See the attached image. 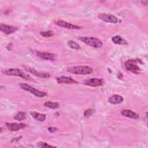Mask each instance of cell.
Here are the masks:
<instances>
[{
  "mask_svg": "<svg viewBox=\"0 0 148 148\" xmlns=\"http://www.w3.org/2000/svg\"><path fill=\"white\" fill-rule=\"evenodd\" d=\"M5 124L8 129L12 131H17L27 127L25 124L21 123H6Z\"/></svg>",
  "mask_w": 148,
  "mask_h": 148,
  "instance_id": "7c38bea8",
  "label": "cell"
},
{
  "mask_svg": "<svg viewBox=\"0 0 148 148\" xmlns=\"http://www.w3.org/2000/svg\"><path fill=\"white\" fill-rule=\"evenodd\" d=\"M112 40L114 44L121 45H127V40H125L124 38H123L121 36H119V35H116V36H113L112 38Z\"/></svg>",
  "mask_w": 148,
  "mask_h": 148,
  "instance_id": "e0dca14e",
  "label": "cell"
},
{
  "mask_svg": "<svg viewBox=\"0 0 148 148\" xmlns=\"http://www.w3.org/2000/svg\"><path fill=\"white\" fill-rule=\"evenodd\" d=\"M2 73L4 75L6 76H19L25 80H31V77L28 73L24 72L23 70L19 68H8L3 69Z\"/></svg>",
  "mask_w": 148,
  "mask_h": 148,
  "instance_id": "6da1fadb",
  "label": "cell"
},
{
  "mask_svg": "<svg viewBox=\"0 0 148 148\" xmlns=\"http://www.w3.org/2000/svg\"><path fill=\"white\" fill-rule=\"evenodd\" d=\"M43 105L49 109H56L60 108V104L57 102H54L51 101H46L44 103Z\"/></svg>",
  "mask_w": 148,
  "mask_h": 148,
  "instance_id": "ac0fdd59",
  "label": "cell"
},
{
  "mask_svg": "<svg viewBox=\"0 0 148 148\" xmlns=\"http://www.w3.org/2000/svg\"><path fill=\"white\" fill-rule=\"evenodd\" d=\"M124 98L122 96L118 94H113L109 97L108 101L109 103L113 105L119 104L123 102Z\"/></svg>",
  "mask_w": 148,
  "mask_h": 148,
  "instance_id": "5bb4252c",
  "label": "cell"
},
{
  "mask_svg": "<svg viewBox=\"0 0 148 148\" xmlns=\"http://www.w3.org/2000/svg\"><path fill=\"white\" fill-rule=\"evenodd\" d=\"M19 86L21 89L34 95L35 96L39 97V98H43L47 95L46 92H45L44 91H40L38 89H36L34 87L31 86L30 85H29L27 83H19Z\"/></svg>",
  "mask_w": 148,
  "mask_h": 148,
  "instance_id": "277c9868",
  "label": "cell"
},
{
  "mask_svg": "<svg viewBox=\"0 0 148 148\" xmlns=\"http://www.w3.org/2000/svg\"><path fill=\"white\" fill-rule=\"evenodd\" d=\"M66 71L75 75H86L91 73L93 72V69L88 66L79 65L68 67L66 68Z\"/></svg>",
  "mask_w": 148,
  "mask_h": 148,
  "instance_id": "7a4b0ae2",
  "label": "cell"
},
{
  "mask_svg": "<svg viewBox=\"0 0 148 148\" xmlns=\"http://www.w3.org/2000/svg\"><path fill=\"white\" fill-rule=\"evenodd\" d=\"M14 119L18 121L24 120L26 119V114L24 112H18L15 116H14Z\"/></svg>",
  "mask_w": 148,
  "mask_h": 148,
  "instance_id": "ffe728a7",
  "label": "cell"
},
{
  "mask_svg": "<svg viewBox=\"0 0 148 148\" xmlns=\"http://www.w3.org/2000/svg\"><path fill=\"white\" fill-rule=\"evenodd\" d=\"M0 29L4 34L6 35H10L16 32L18 29V28L17 27L1 23L0 24Z\"/></svg>",
  "mask_w": 148,
  "mask_h": 148,
  "instance_id": "8fae6325",
  "label": "cell"
},
{
  "mask_svg": "<svg viewBox=\"0 0 148 148\" xmlns=\"http://www.w3.org/2000/svg\"><path fill=\"white\" fill-rule=\"evenodd\" d=\"M36 146L38 147H56L55 146L49 145L47 143H46L44 142H39L36 143Z\"/></svg>",
  "mask_w": 148,
  "mask_h": 148,
  "instance_id": "603a6c76",
  "label": "cell"
},
{
  "mask_svg": "<svg viewBox=\"0 0 148 148\" xmlns=\"http://www.w3.org/2000/svg\"><path fill=\"white\" fill-rule=\"evenodd\" d=\"M98 17L99 20L108 23L116 24L118 22V18L116 16L109 13H99L98 14Z\"/></svg>",
  "mask_w": 148,
  "mask_h": 148,
  "instance_id": "5b68a950",
  "label": "cell"
},
{
  "mask_svg": "<svg viewBox=\"0 0 148 148\" xmlns=\"http://www.w3.org/2000/svg\"><path fill=\"white\" fill-rule=\"evenodd\" d=\"M48 130L50 132H53L54 131H56L57 130V128L55 127H50L48 128Z\"/></svg>",
  "mask_w": 148,
  "mask_h": 148,
  "instance_id": "cb8c5ba5",
  "label": "cell"
},
{
  "mask_svg": "<svg viewBox=\"0 0 148 148\" xmlns=\"http://www.w3.org/2000/svg\"><path fill=\"white\" fill-rule=\"evenodd\" d=\"M80 40L94 48H101L103 46L102 42L98 38L95 37L82 36L79 38Z\"/></svg>",
  "mask_w": 148,
  "mask_h": 148,
  "instance_id": "3957f363",
  "label": "cell"
},
{
  "mask_svg": "<svg viewBox=\"0 0 148 148\" xmlns=\"http://www.w3.org/2000/svg\"><path fill=\"white\" fill-rule=\"evenodd\" d=\"M40 35L45 38H50L54 36V33L51 31H40Z\"/></svg>",
  "mask_w": 148,
  "mask_h": 148,
  "instance_id": "7402d4cb",
  "label": "cell"
},
{
  "mask_svg": "<svg viewBox=\"0 0 148 148\" xmlns=\"http://www.w3.org/2000/svg\"><path fill=\"white\" fill-rule=\"evenodd\" d=\"M95 110L93 109H87L84 110V112L83 113V116L85 117L88 118V117H90L91 116H92L95 113Z\"/></svg>",
  "mask_w": 148,
  "mask_h": 148,
  "instance_id": "44dd1931",
  "label": "cell"
},
{
  "mask_svg": "<svg viewBox=\"0 0 148 148\" xmlns=\"http://www.w3.org/2000/svg\"><path fill=\"white\" fill-rule=\"evenodd\" d=\"M56 81L59 84H77L78 82L69 76H60L56 78Z\"/></svg>",
  "mask_w": 148,
  "mask_h": 148,
  "instance_id": "4fadbf2b",
  "label": "cell"
},
{
  "mask_svg": "<svg viewBox=\"0 0 148 148\" xmlns=\"http://www.w3.org/2000/svg\"><path fill=\"white\" fill-rule=\"evenodd\" d=\"M83 84L90 87H99L103 85L104 80L101 78H88L83 82Z\"/></svg>",
  "mask_w": 148,
  "mask_h": 148,
  "instance_id": "8992f818",
  "label": "cell"
},
{
  "mask_svg": "<svg viewBox=\"0 0 148 148\" xmlns=\"http://www.w3.org/2000/svg\"><path fill=\"white\" fill-rule=\"evenodd\" d=\"M137 62L138 61L135 60H127L124 64V66L126 70L135 73H136L140 71V67L136 64Z\"/></svg>",
  "mask_w": 148,
  "mask_h": 148,
  "instance_id": "ba28073f",
  "label": "cell"
},
{
  "mask_svg": "<svg viewBox=\"0 0 148 148\" xmlns=\"http://www.w3.org/2000/svg\"><path fill=\"white\" fill-rule=\"evenodd\" d=\"M35 54L39 58L45 60H49V61H55L56 59V54L49 53V52H46V51H35Z\"/></svg>",
  "mask_w": 148,
  "mask_h": 148,
  "instance_id": "9c48e42d",
  "label": "cell"
},
{
  "mask_svg": "<svg viewBox=\"0 0 148 148\" xmlns=\"http://www.w3.org/2000/svg\"><path fill=\"white\" fill-rule=\"evenodd\" d=\"M23 67L25 71H28V72L33 74L34 75L38 77H40L42 79H47L50 77V75L48 72L38 71L36 69H35L34 68H32L31 67L27 66H24Z\"/></svg>",
  "mask_w": 148,
  "mask_h": 148,
  "instance_id": "52a82bcc",
  "label": "cell"
},
{
  "mask_svg": "<svg viewBox=\"0 0 148 148\" xmlns=\"http://www.w3.org/2000/svg\"><path fill=\"white\" fill-rule=\"evenodd\" d=\"M29 113L35 120L40 122L44 121L46 118V114L43 113H40L36 112H31Z\"/></svg>",
  "mask_w": 148,
  "mask_h": 148,
  "instance_id": "2e32d148",
  "label": "cell"
},
{
  "mask_svg": "<svg viewBox=\"0 0 148 148\" xmlns=\"http://www.w3.org/2000/svg\"><path fill=\"white\" fill-rule=\"evenodd\" d=\"M55 24L59 27H64L67 29H82V27L81 26L76 25L71 23H69L66 21L61 20H57L55 21Z\"/></svg>",
  "mask_w": 148,
  "mask_h": 148,
  "instance_id": "30bf717a",
  "label": "cell"
},
{
  "mask_svg": "<svg viewBox=\"0 0 148 148\" xmlns=\"http://www.w3.org/2000/svg\"><path fill=\"white\" fill-rule=\"evenodd\" d=\"M121 114L124 117L133 119H138L139 117V114L130 109L122 110L121 112Z\"/></svg>",
  "mask_w": 148,
  "mask_h": 148,
  "instance_id": "9a60e30c",
  "label": "cell"
},
{
  "mask_svg": "<svg viewBox=\"0 0 148 148\" xmlns=\"http://www.w3.org/2000/svg\"><path fill=\"white\" fill-rule=\"evenodd\" d=\"M68 45L69 46V47H71L72 49H75V50H80L81 49L80 46L76 43L75 41L73 40H68L67 42Z\"/></svg>",
  "mask_w": 148,
  "mask_h": 148,
  "instance_id": "d6986e66",
  "label": "cell"
}]
</instances>
